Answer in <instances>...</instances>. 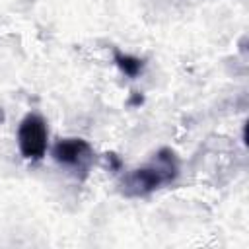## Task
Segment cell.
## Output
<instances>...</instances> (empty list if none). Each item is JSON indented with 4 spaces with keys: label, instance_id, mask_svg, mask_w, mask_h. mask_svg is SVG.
<instances>
[{
    "label": "cell",
    "instance_id": "obj_1",
    "mask_svg": "<svg viewBox=\"0 0 249 249\" xmlns=\"http://www.w3.org/2000/svg\"><path fill=\"white\" fill-rule=\"evenodd\" d=\"M181 175V160L177 152L163 146L154 152V156L124 171L119 179V191L126 198H146L165 187H171Z\"/></svg>",
    "mask_w": 249,
    "mask_h": 249
},
{
    "label": "cell",
    "instance_id": "obj_2",
    "mask_svg": "<svg viewBox=\"0 0 249 249\" xmlns=\"http://www.w3.org/2000/svg\"><path fill=\"white\" fill-rule=\"evenodd\" d=\"M53 161L76 181H86L95 165V150L93 146L80 136H64L58 138L51 148Z\"/></svg>",
    "mask_w": 249,
    "mask_h": 249
},
{
    "label": "cell",
    "instance_id": "obj_3",
    "mask_svg": "<svg viewBox=\"0 0 249 249\" xmlns=\"http://www.w3.org/2000/svg\"><path fill=\"white\" fill-rule=\"evenodd\" d=\"M16 142H18V150L25 161L37 163V161L45 160V156L51 148L47 119L37 111H29L18 124Z\"/></svg>",
    "mask_w": 249,
    "mask_h": 249
},
{
    "label": "cell",
    "instance_id": "obj_4",
    "mask_svg": "<svg viewBox=\"0 0 249 249\" xmlns=\"http://www.w3.org/2000/svg\"><path fill=\"white\" fill-rule=\"evenodd\" d=\"M113 62L119 68V72L128 80H138L146 70V58L124 53L121 49H113Z\"/></svg>",
    "mask_w": 249,
    "mask_h": 249
},
{
    "label": "cell",
    "instance_id": "obj_5",
    "mask_svg": "<svg viewBox=\"0 0 249 249\" xmlns=\"http://www.w3.org/2000/svg\"><path fill=\"white\" fill-rule=\"evenodd\" d=\"M105 160H107V165H109L111 171H115V173L121 171V167H123V160H121L115 152H107V154H105Z\"/></svg>",
    "mask_w": 249,
    "mask_h": 249
}]
</instances>
